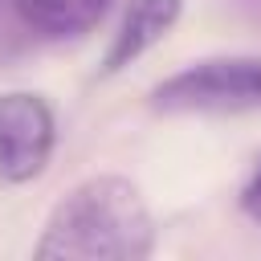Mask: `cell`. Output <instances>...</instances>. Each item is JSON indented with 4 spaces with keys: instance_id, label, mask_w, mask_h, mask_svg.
<instances>
[{
    "instance_id": "8992f818",
    "label": "cell",
    "mask_w": 261,
    "mask_h": 261,
    "mask_svg": "<svg viewBox=\"0 0 261 261\" xmlns=\"http://www.w3.org/2000/svg\"><path fill=\"white\" fill-rule=\"evenodd\" d=\"M241 208H245V216H249V220H257V224H261V163H257V171L249 175V184L241 188Z\"/></svg>"
},
{
    "instance_id": "277c9868",
    "label": "cell",
    "mask_w": 261,
    "mask_h": 261,
    "mask_svg": "<svg viewBox=\"0 0 261 261\" xmlns=\"http://www.w3.org/2000/svg\"><path fill=\"white\" fill-rule=\"evenodd\" d=\"M179 8H184V0H130L126 12H122V20H118V33L110 37L102 69L118 73L130 61H139L151 45H159L171 33V24L179 20Z\"/></svg>"
},
{
    "instance_id": "3957f363",
    "label": "cell",
    "mask_w": 261,
    "mask_h": 261,
    "mask_svg": "<svg viewBox=\"0 0 261 261\" xmlns=\"http://www.w3.org/2000/svg\"><path fill=\"white\" fill-rule=\"evenodd\" d=\"M57 143L53 110L41 94L12 90L0 94V175L8 184H29L49 167Z\"/></svg>"
},
{
    "instance_id": "7a4b0ae2",
    "label": "cell",
    "mask_w": 261,
    "mask_h": 261,
    "mask_svg": "<svg viewBox=\"0 0 261 261\" xmlns=\"http://www.w3.org/2000/svg\"><path fill=\"white\" fill-rule=\"evenodd\" d=\"M163 114H249L261 110V57H204L151 90Z\"/></svg>"
},
{
    "instance_id": "6da1fadb",
    "label": "cell",
    "mask_w": 261,
    "mask_h": 261,
    "mask_svg": "<svg viewBox=\"0 0 261 261\" xmlns=\"http://www.w3.org/2000/svg\"><path fill=\"white\" fill-rule=\"evenodd\" d=\"M151 249V208L122 175H94L65 192L45 220V237L37 241V257L57 261H143Z\"/></svg>"
},
{
    "instance_id": "5b68a950",
    "label": "cell",
    "mask_w": 261,
    "mask_h": 261,
    "mask_svg": "<svg viewBox=\"0 0 261 261\" xmlns=\"http://www.w3.org/2000/svg\"><path fill=\"white\" fill-rule=\"evenodd\" d=\"M110 0H16L20 16L45 37H82L102 20Z\"/></svg>"
}]
</instances>
